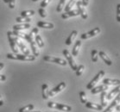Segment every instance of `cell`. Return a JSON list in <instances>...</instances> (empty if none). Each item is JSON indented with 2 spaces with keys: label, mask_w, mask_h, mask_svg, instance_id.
I'll return each instance as SVG.
<instances>
[{
  "label": "cell",
  "mask_w": 120,
  "mask_h": 112,
  "mask_svg": "<svg viewBox=\"0 0 120 112\" xmlns=\"http://www.w3.org/2000/svg\"><path fill=\"white\" fill-rule=\"evenodd\" d=\"M15 41H16V44L17 45V47H19L20 49H21V51H22V53L23 54H26V55L30 54V50L28 49V47H26V45L21 41V39H20L19 37H16H16H15Z\"/></svg>",
  "instance_id": "ba28073f"
},
{
  "label": "cell",
  "mask_w": 120,
  "mask_h": 112,
  "mask_svg": "<svg viewBox=\"0 0 120 112\" xmlns=\"http://www.w3.org/2000/svg\"><path fill=\"white\" fill-rule=\"evenodd\" d=\"M117 21L120 22V4L117 5Z\"/></svg>",
  "instance_id": "8d00e7d4"
},
{
  "label": "cell",
  "mask_w": 120,
  "mask_h": 112,
  "mask_svg": "<svg viewBox=\"0 0 120 112\" xmlns=\"http://www.w3.org/2000/svg\"><path fill=\"white\" fill-rule=\"evenodd\" d=\"M34 108H35V106H34L33 104H28L26 106L19 109L18 112H30V111H31V110H33Z\"/></svg>",
  "instance_id": "4316f807"
},
{
  "label": "cell",
  "mask_w": 120,
  "mask_h": 112,
  "mask_svg": "<svg viewBox=\"0 0 120 112\" xmlns=\"http://www.w3.org/2000/svg\"><path fill=\"white\" fill-rule=\"evenodd\" d=\"M79 98H80V102L82 104H86L87 102V99H86V92L85 91H80L79 92Z\"/></svg>",
  "instance_id": "d6a6232c"
},
{
  "label": "cell",
  "mask_w": 120,
  "mask_h": 112,
  "mask_svg": "<svg viewBox=\"0 0 120 112\" xmlns=\"http://www.w3.org/2000/svg\"><path fill=\"white\" fill-rule=\"evenodd\" d=\"M4 2V3L5 4H8L9 3V0H3Z\"/></svg>",
  "instance_id": "f6af8a7d"
},
{
  "label": "cell",
  "mask_w": 120,
  "mask_h": 112,
  "mask_svg": "<svg viewBox=\"0 0 120 112\" xmlns=\"http://www.w3.org/2000/svg\"><path fill=\"white\" fill-rule=\"evenodd\" d=\"M98 55L100 56V58L102 59V60H104V62L105 63L106 65H108V66H112V60L110 59L109 56H108L105 52H103V51H99V52H98Z\"/></svg>",
  "instance_id": "9a60e30c"
},
{
  "label": "cell",
  "mask_w": 120,
  "mask_h": 112,
  "mask_svg": "<svg viewBox=\"0 0 120 112\" xmlns=\"http://www.w3.org/2000/svg\"><path fill=\"white\" fill-rule=\"evenodd\" d=\"M36 43L38 45L39 47H44V42L43 41H42V39H41V37L39 35H36Z\"/></svg>",
  "instance_id": "4dcf8cb0"
},
{
  "label": "cell",
  "mask_w": 120,
  "mask_h": 112,
  "mask_svg": "<svg viewBox=\"0 0 120 112\" xmlns=\"http://www.w3.org/2000/svg\"><path fill=\"white\" fill-rule=\"evenodd\" d=\"M38 13L39 15H40V17H42V18H44V17H47V14H46V11H45V10H44L43 8H40L38 10Z\"/></svg>",
  "instance_id": "e575fe53"
},
{
  "label": "cell",
  "mask_w": 120,
  "mask_h": 112,
  "mask_svg": "<svg viewBox=\"0 0 120 112\" xmlns=\"http://www.w3.org/2000/svg\"><path fill=\"white\" fill-rule=\"evenodd\" d=\"M82 4L84 6H87L88 4H89V0H82Z\"/></svg>",
  "instance_id": "ab89813d"
},
{
  "label": "cell",
  "mask_w": 120,
  "mask_h": 112,
  "mask_svg": "<svg viewBox=\"0 0 120 112\" xmlns=\"http://www.w3.org/2000/svg\"><path fill=\"white\" fill-rule=\"evenodd\" d=\"M65 88H66V83L65 82L60 83L56 87L53 88L51 90H49V97H55L57 93L60 92V91H61L62 90H64Z\"/></svg>",
  "instance_id": "9c48e42d"
},
{
  "label": "cell",
  "mask_w": 120,
  "mask_h": 112,
  "mask_svg": "<svg viewBox=\"0 0 120 112\" xmlns=\"http://www.w3.org/2000/svg\"><path fill=\"white\" fill-rule=\"evenodd\" d=\"M91 55H92V60H93V62H97L98 61V50L96 49H93L91 53Z\"/></svg>",
  "instance_id": "f546056e"
},
{
  "label": "cell",
  "mask_w": 120,
  "mask_h": 112,
  "mask_svg": "<svg viewBox=\"0 0 120 112\" xmlns=\"http://www.w3.org/2000/svg\"><path fill=\"white\" fill-rule=\"evenodd\" d=\"M43 60H45L47 62H52V63H55V64H59L60 66H67V64H68V62L66 60H62L60 58L52 57V56H49V55L44 56Z\"/></svg>",
  "instance_id": "5b68a950"
},
{
  "label": "cell",
  "mask_w": 120,
  "mask_h": 112,
  "mask_svg": "<svg viewBox=\"0 0 120 112\" xmlns=\"http://www.w3.org/2000/svg\"><path fill=\"white\" fill-rule=\"evenodd\" d=\"M29 43L30 44V47H31V50H32V53H33V54H34V56L38 57L39 54H40V53H39L38 48L36 47V42H35V41L33 40V41H30Z\"/></svg>",
  "instance_id": "603a6c76"
},
{
  "label": "cell",
  "mask_w": 120,
  "mask_h": 112,
  "mask_svg": "<svg viewBox=\"0 0 120 112\" xmlns=\"http://www.w3.org/2000/svg\"><path fill=\"white\" fill-rule=\"evenodd\" d=\"M77 34H78L77 30H74V31H72V33L69 35V36H68V38H67V40H66V45L70 46V45L72 44V42L74 41L75 37L77 36Z\"/></svg>",
  "instance_id": "e0dca14e"
},
{
  "label": "cell",
  "mask_w": 120,
  "mask_h": 112,
  "mask_svg": "<svg viewBox=\"0 0 120 112\" xmlns=\"http://www.w3.org/2000/svg\"><path fill=\"white\" fill-rule=\"evenodd\" d=\"M104 76H105V72L104 71H99L98 73L95 75V77L91 80L90 82L88 83V85H86V89H87V90H91V89H93V88L96 85V84H97V83H98Z\"/></svg>",
  "instance_id": "277c9868"
},
{
  "label": "cell",
  "mask_w": 120,
  "mask_h": 112,
  "mask_svg": "<svg viewBox=\"0 0 120 112\" xmlns=\"http://www.w3.org/2000/svg\"><path fill=\"white\" fill-rule=\"evenodd\" d=\"M50 1H51V0H42V1H41V4H40L41 8L44 9L49 3H50Z\"/></svg>",
  "instance_id": "d590c367"
},
{
  "label": "cell",
  "mask_w": 120,
  "mask_h": 112,
  "mask_svg": "<svg viewBox=\"0 0 120 112\" xmlns=\"http://www.w3.org/2000/svg\"><path fill=\"white\" fill-rule=\"evenodd\" d=\"M12 34H13V36H16V37H19V38L24 39V40H26V39H27V36H28V34L22 33V32H21L20 30H13Z\"/></svg>",
  "instance_id": "d4e9b609"
},
{
  "label": "cell",
  "mask_w": 120,
  "mask_h": 112,
  "mask_svg": "<svg viewBox=\"0 0 120 112\" xmlns=\"http://www.w3.org/2000/svg\"><path fill=\"white\" fill-rule=\"evenodd\" d=\"M6 57L10 59V60H22V61H33L36 60V56L34 55H26V54H7Z\"/></svg>",
  "instance_id": "6da1fadb"
},
{
  "label": "cell",
  "mask_w": 120,
  "mask_h": 112,
  "mask_svg": "<svg viewBox=\"0 0 120 112\" xmlns=\"http://www.w3.org/2000/svg\"><path fill=\"white\" fill-rule=\"evenodd\" d=\"M100 29L99 28H94L93 29H92L91 31L87 32V33H84L82 34L81 36H80V38L82 40H86V39H89V38H92V37H94L96 36L97 35L100 33Z\"/></svg>",
  "instance_id": "52a82bcc"
},
{
  "label": "cell",
  "mask_w": 120,
  "mask_h": 112,
  "mask_svg": "<svg viewBox=\"0 0 120 112\" xmlns=\"http://www.w3.org/2000/svg\"><path fill=\"white\" fill-rule=\"evenodd\" d=\"M16 21L19 23H30L31 19L30 17H18L16 18Z\"/></svg>",
  "instance_id": "484cf974"
},
{
  "label": "cell",
  "mask_w": 120,
  "mask_h": 112,
  "mask_svg": "<svg viewBox=\"0 0 120 112\" xmlns=\"http://www.w3.org/2000/svg\"><path fill=\"white\" fill-rule=\"evenodd\" d=\"M84 69H85V66L83 65H80L77 67L76 71H75V73H76V76H81V74L83 73V72H84Z\"/></svg>",
  "instance_id": "836d02e7"
},
{
  "label": "cell",
  "mask_w": 120,
  "mask_h": 112,
  "mask_svg": "<svg viewBox=\"0 0 120 112\" xmlns=\"http://www.w3.org/2000/svg\"><path fill=\"white\" fill-rule=\"evenodd\" d=\"M62 53H63V55H64L65 58L67 59V62L69 64V66H70V67L72 68V70L75 72L77 67H78V66L76 65V62L74 61V58H73V55L69 53V51H68V49H64Z\"/></svg>",
  "instance_id": "3957f363"
},
{
  "label": "cell",
  "mask_w": 120,
  "mask_h": 112,
  "mask_svg": "<svg viewBox=\"0 0 120 112\" xmlns=\"http://www.w3.org/2000/svg\"><path fill=\"white\" fill-rule=\"evenodd\" d=\"M3 105H4V101H3V99H2L1 95H0V106H3Z\"/></svg>",
  "instance_id": "b9f144b4"
},
{
  "label": "cell",
  "mask_w": 120,
  "mask_h": 112,
  "mask_svg": "<svg viewBox=\"0 0 120 112\" xmlns=\"http://www.w3.org/2000/svg\"><path fill=\"white\" fill-rule=\"evenodd\" d=\"M118 104H120V92L117 93V97L114 98V100L112 101V104H110L109 106L106 108V109H105V110H104L103 112H112L113 109H114L115 107L117 106Z\"/></svg>",
  "instance_id": "30bf717a"
},
{
  "label": "cell",
  "mask_w": 120,
  "mask_h": 112,
  "mask_svg": "<svg viewBox=\"0 0 120 112\" xmlns=\"http://www.w3.org/2000/svg\"><path fill=\"white\" fill-rule=\"evenodd\" d=\"M15 1H16V0H9L8 4H9V7L11 9L15 8Z\"/></svg>",
  "instance_id": "74e56055"
},
{
  "label": "cell",
  "mask_w": 120,
  "mask_h": 112,
  "mask_svg": "<svg viewBox=\"0 0 120 112\" xmlns=\"http://www.w3.org/2000/svg\"><path fill=\"white\" fill-rule=\"evenodd\" d=\"M108 88H109V86L104 84V85H98L97 87H93V89H91V93L92 94H97V93H99V92L101 93L102 91L108 90Z\"/></svg>",
  "instance_id": "4fadbf2b"
},
{
  "label": "cell",
  "mask_w": 120,
  "mask_h": 112,
  "mask_svg": "<svg viewBox=\"0 0 120 112\" xmlns=\"http://www.w3.org/2000/svg\"><path fill=\"white\" fill-rule=\"evenodd\" d=\"M107 94L106 91H102L100 95V101H101V105L103 107H106L107 106Z\"/></svg>",
  "instance_id": "cb8c5ba5"
},
{
  "label": "cell",
  "mask_w": 120,
  "mask_h": 112,
  "mask_svg": "<svg viewBox=\"0 0 120 112\" xmlns=\"http://www.w3.org/2000/svg\"><path fill=\"white\" fill-rule=\"evenodd\" d=\"M65 3H66V0H60V2L58 4L57 8H56L57 12H61L62 11V10L65 7Z\"/></svg>",
  "instance_id": "1f68e13d"
},
{
  "label": "cell",
  "mask_w": 120,
  "mask_h": 112,
  "mask_svg": "<svg viewBox=\"0 0 120 112\" xmlns=\"http://www.w3.org/2000/svg\"><path fill=\"white\" fill-rule=\"evenodd\" d=\"M75 3H76V0H69V2L68 3V4H67V5H66V7L64 8V10H65V12L71 11L72 7H74V5L75 4Z\"/></svg>",
  "instance_id": "83f0119b"
},
{
  "label": "cell",
  "mask_w": 120,
  "mask_h": 112,
  "mask_svg": "<svg viewBox=\"0 0 120 112\" xmlns=\"http://www.w3.org/2000/svg\"><path fill=\"white\" fill-rule=\"evenodd\" d=\"M76 5H77V10L79 11L80 17H81L83 19H86V18H87V14H86V10H85V8H84L85 6L82 4L81 1H77Z\"/></svg>",
  "instance_id": "8fae6325"
},
{
  "label": "cell",
  "mask_w": 120,
  "mask_h": 112,
  "mask_svg": "<svg viewBox=\"0 0 120 112\" xmlns=\"http://www.w3.org/2000/svg\"><path fill=\"white\" fill-rule=\"evenodd\" d=\"M4 63H0V71L4 68Z\"/></svg>",
  "instance_id": "7bdbcfd3"
},
{
  "label": "cell",
  "mask_w": 120,
  "mask_h": 112,
  "mask_svg": "<svg viewBox=\"0 0 120 112\" xmlns=\"http://www.w3.org/2000/svg\"><path fill=\"white\" fill-rule=\"evenodd\" d=\"M85 104H86V108L93 109V110H103V109H104V107L102 106L101 104H94V103H91V102H86Z\"/></svg>",
  "instance_id": "5bb4252c"
},
{
  "label": "cell",
  "mask_w": 120,
  "mask_h": 112,
  "mask_svg": "<svg viewBox=\"0 0 120 112\" xmlns=\"http://www.w3.org/2000/svg\"><path fill=\"white\" fill-rule=\"evenodd\" d=\"M80 47H81V41H79H79H76V43L74 44V48H73V50H72V55H73V56H75V57H76L77 55L79 54Z\"/></svg>",
  "instance_id": "ac0fdd59"
},
{
  "label": "cell",
  "mask_w": 120,
  "mask_h": 112,
  "mask_svg": "<svg viewBox=\"0 0 120 112\" xmlns=\"http://www.w3.org/2000/svg\"><path fill=\"white\" fill-rule=\"evenodd\" d=\"M13 29L14 30H22V29H27L29 28H30V23H20V24H16L13 25Z\"/></svg>",
  "instance_id": "7402d4cb"
},
{
  "label": "cell",
  "mask_w": 120,
  "mask_h": 112,
  "mask_svg": "<svg viewBox=\"0 0 120 112\" xmlns=\"http://www.w3.org/2000/svg\"><path fill=\"white\" fill-rule=\"evenodd\" d=\"M48 107L51 108V109H57L59 110H62V111L69 112L72 110V107L69 105H66L63 104H58V103H54V102H49L48 103Z\"/></svg>",
  "instance_id": "7a4b0ae2"
},
{
  "label": "cell",
  "mask_w": 120,
  "mask_h": 112,
  "mask_svg": "<svg viewBox=\"0 0 120 112\" xmlns=\"http://www.w3.org/2000/svg\"><path fill=\"white\" fill-rule=\"evenodd\" d=\"M115 108H116V109H117V111H120V105H117Z\"/></svg>",
  "instance_id": "ee69618b"
},
{
  "label": "cell",
  "mask_w": 120,
  "mask_h": 112,
  "mask_svg": "<svg viewBox=\"0 0 120 112\" xmlns=\"http://www.w3.org/2000/svg\"><path fill=\"white\" fill-rule=\"evenodd\" d=\"M37 27L41 28V29H54L55 25L51 23V22H43V21H40L37 22Z\"/></svg>",
  "instance_id": "2e32d148"
},
{
  "label": "cell",
  "mask_w": 120,
  "mask_h": 112,
  "mask_svg": "<svg viewBox=\"0 0 120 112\" xmlns=\"http://www.w3.org/2000/svg\"><path fill=\"white\" fill-rule=\"evenodd\" d=\"M6 80V76L4 75H0V81H5Z\"/></svg>",
  "instance_id": "60d3db41"
},
{
  "label": "cell",
  "mask_w": 120,
  "mask_h": 112,
  "mask_svg": "<svg viewBox=\"0 0 120 112\" xmlns=\"http://www.w3.org/2000/svg\"><path fill=\"white\" fill-rule=\"evenodd\" d=\"M49 86L47 84H43L41 85V96H42V98L43 99H48L49 98Z\"/></svg>",
  "instance_id": "44dd1931"
},
{
  "label": "cell",
  "mask_w": 120,
  "mask_h": 112,
  "mask_svg": "<svg viewBox=\"0 0 120 112\" xmlns=\"http://www.w3.org/2000/svg\"><path fill=\"white\" fill-rule=\"evenodd\" d=\"M118 92H120V85H118L116 88H114L112 90H111V92L107 95V100H112L113 98V97L116 96Z\"/></svg>",
  "instance_id": "ffe728a7"
},
{
  "label": "cell",
  "mask_w": 120,
  "mask_h": 112,
  "mask_svg": "<svg viewBox=\"0 0 120 112\" xmlns=\"http://www.w3.org/2000/svg\"><path fill=\"white\" fill-rule=\"evenodd\" d=\"M33 2H37V1H39V0H32Z\"/></svg>",
  "instance_id": "bcb514c9"
},
{
  "label": "cell",
  "mask_w": 120,
  "mask_h": 112,
  "mask_svg": "<svg viewBox=\"0 0 120 112\" xmlns=\"http://www.w3.org/2000/svg\"><path fill=\"white\" fill-rule=\"evenodd\" d=\"M103 83L107 85H120L119 79H103Z\"/></svg>",
  "instance_id": "d6986e66"
},
{
  "label": "cell",
  "mask_w": 120,
  "mask_h": 112,
  "mask_svg": "<svg viewBox=\"0 0 120 112\" xmlns=\"http://www.w3.org/2000/svg\"><path fill=\"white\" fill-rule=\"evenodd\" d=\"M79 13L78 10H71V11H67L65 13H63L61 15V18L62 19H68V18H70V17H77V16H79Z\"/></svg>",
  "instance_id": "7c38bea8"
},
{
  "label": "cell",
  "mask_w": 120,
  "mask_h": 112,
  "mask_svg": "<svg viewBox=\"0 0 120 112\" xmlns=\"http://www.w3.org/2000/svg\"><path fill=\"white\" fill-rule=\"evenodd\" d=\"M30 112H41V111H33V110H31V111H30Z\"/></svg>",
  "instance_id": "7dc6e473"
},
{
  "label": "cell",
  "mask_w": 120,
  "mask_h": 112,
  "mask_svg": "<svg viewBox=\"0 0 120 112\" xmlns=\"http://www.w3.org/2000/svg\"><path fill=\"white\" fill-rule=\"evenodd\" d=\"M35 15V11H23L21 12V17H30L31 16H34Z\"/></svg>",
  "instance_id": "f1b7e54d"
},
{
  "label": "cell",
  "mask_w": 120,
  "mask_h": 112,
  "mask_svg": "<svg viewBox=\"0 0 120 112\" xmlns=\"http://www.w3.org/2000/svg\"><path fill=\"white\" fill-rule=\"evenodd\" d=\"M38 28H35V29H33V30L31 31V33L33 34V35H35V36H36V35H38Z\"/></svg>",
  "instance_id": "f35d334b"
},
{
  "label": "cell",
  "mask_w": 120,
  "mask_h": 112,
  "mask_svg": "<svg viewBox=\"0 0 120 112\" xmlns=\"http://www.w3.org/2000/svg\"><path fill=\"white\" fill-rule=\"evenodd\" d=\"M7 37H8V41L10 42V46H11V48L12 50V52L14 54H18V49L16 47V41H15V37H14L13 34L11 31H8L7 32Z\"/></svg>",
  "instance_id": "8992f818"
}]
</instances>
